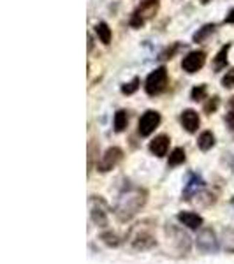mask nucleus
<instances>
[{"label":"nucleus","mask_w":234,"mask_h":264,"mask_svg":"<svg viewBox=\"0 0 234 264\" xmlns=\"http://www.w3.org/2000/svg\"><path fill=\"white\" fill-rule=\"evenodd\" d=\"M146 199H148L146 190L134 187V185H128L120 192L118 199H116L115 217L120 222H128L141 211V208L146 204Z\"/></svg>","instance_id":"nucleus-1"},{"label":"nucleus","mask_w":234,"mask_h":264,"mask_svg":"<svg viewBox=\"0 0 234 264\" xmlns=\"http://www.w3.org/2000/svg\"><path fill=\"white\" fill-rule=\"evenodd\" d=\"M148 224H150V222L145 220L141 224H137L136 227L130 231V234H128V242H130V245H132L136 250H148V248H151V246L155 245V236Z\"/></svg>","instance_id":"nucleus-2"},{"label":"nucleus","mask_w":234,"mask_h":264,"mask_svg":"<svg viewBox=\"0 0 234 264\" xmlns=\"http://www.w3.org/2000/svg\"><path fill=\"white\" fill-rule=\"evenodd\" d=\"M168 87V69L166 67H159V69H155L148 78H146V83H145V90L148 95H159L166 90Z\"/></svg>","instance_id":"nucleus-3"},{"label":"nucleus","mask_w":234,"mask_h":264,"mask_svg":"<svg viewBox=\"0 0 234 264\" xmlns=\"http://www.w3.org/2000/svg\"><path fill=\"white\" fill-rule=\"evenodd\" d=\"M195 245L204 254H215L218 250V240L215 236V231L212 227H201L195 238Z\"/></svg>","instance_id":"nucleus-4"},{"label":"nucleus","mask_w":234,"mask_h":264,"mask_svg":"<svg viewBox=\"0 0 234 264\" xmlns=\"http://www.w3.org/2000/svg\"><path fill=\"white\" fill-rule=\"evenodd\" d=\"M90 204V217H92V222L99 227H106L107 225V208L106 202L102 201L101 198H95L92 196L88 201Z\"/></svg>","instance_id":"nucleus-5"},{"label":"nucleus","mask_w":234,"mask_h":264,"mask_svg":"<svg viewBox=\"0 0 234 264\" xmlns=\"http://www.w3.org/2000/svg\"><path fill=\"white\" fill-rule=\"evenodd\" d=\"M122 157H124V152H122L118 146H111V148H107L106 152H104L102 158L97 162V169L101 173L111 171V169L122 160Z\"/></svg>","instance_id":"nucleus-6"},{"label":"nucleus","mask_w":234,"mask_h":264,"mask_svg":"<svg viewBox=\"0 0 234 264\" xmlns=\"http://www.w3.org/2000/svg\"><path fill=\"white\" fill-rule=\"evenodd\" d=\"M159 125H160V113L150 110L139 118V127H137V131H139L141 136H150Z\"/></svg>","instance_id":"nucleus-7"},{"label":"nucleus","mask_w":234,"mask_h":264,"mask_svg":"<svg viewBox=\"0 0 234 264\" xmlns=\"http://www.w3.org/2000/svg\"><path fill=\"white\" fill-rule=\"evenodd\" d=\"M204 64H206V53L204 51H190L189 55L183 58V62H181V67H183L185 72L194 74V72H197V70L203 69Z\"/></svg>","instance_id":"nucleus-8"},{"label":"nucleus","mask_w":234,"mask_h":264,"mask_svg":"<svg viewBox=\"0 0 234 264\" xmlns=\"http://www.w3.org/2000/svg\"><path fill=\"white\" fill-rule=\"evenodd\" d=\"M168 234H171V236H174L176 240H172V243L176 245V250L180 252V254H187L190 248V238L187 236V233H183L181 229L174 227V225H169L168 227Z\"/></svg>","instance_id":"nucleus-9"},{"label":"nucleus","mask_w":234,"mask_h":264,"mask_svg":"<svg viewBox=\"0 0 234 264\" xmlns=\"http://www.w3.org/2000/svg\"><path fill=\"white\" fill-rule=\"evenodd\" d=\"M180 120H181V125L185 127L187 132H195L199 129V123H201L197 111H194V110H185L181 113Z\"/></svg>","instance_id":"nucleus-10"},{"label":"nucleus","mask_w":234,"mask_h":264,"mask_svg":"<svg viewBox=\"0 0 234 264\" xmlns=\"http://www.w3.org/2000/svg\"><path fill=\"white\" fill-rule=\"evenodd\" d=\"M169 143H171V139H169L166 134H160V136H157L150 143V152L155 155V157H164V155L168 154Z\"/></svg>","instance_id":"nucleus-11"},{"label":"nucleus","mask_w":234,"mask_h":264,"mask_svg":"<svg viewBox=\"0 0 234 264\" xmlns=\"http://www.w3.org/2000/svg\"><path fill=\"white\" fill-rule=\"evenodd\" d=\"M178 220L189 229L203 227V217L197 215V213H192V211H181V213H178Z\"/></svg>","instance_id":"nucleus-12"},{"label":"nucleus","mask_w":234,"mask_h":264,"mask_svg":"<svg viewBox=\"0 0 234 264\" xmlns=\"http://www.w3.org/2000/svg\"><path fill=\"white\" fill-rule=\"evenodd\" d=\"M159 4H160V0H143L141 5L136 9V13L137 14H141L143 20H150V18L155 16V13L159 11Z\"/></svg>","instance_id":"nucleus-13"},{"label":"nucleus","mask_w":234,"mask_h":264,"mask_svg":"<svg viewBox=\"0 0 234 264\" xmlns=\"http://www.w3.org/2000/svg\"><path fill=\"white\" fill-rule=\"evenodd\" d=\"M222 246H224L225 252L234 254V227L224 229V233H222Z\"/></svg>","instance_id":"nucleus-14"},{"label":"nucleus","mask_w":234,"mask_h":264,"mask_svg":"<svg viewBox=\"0 0 234 264\" xmlns=\"http://www.w3.org/2000/svg\"><path fill=\"white\" fill-rule=\"evenodd\" d=\"M197 146L203 152H208V150H212L213 146H215V136H213L212 132L210 131H204L201 136H199V139H197Z\"/></svg>","instance_id":"nucleus-15"},{"label":"nucleus","mask_w":234,"mask_h":264,"mask_svg":"<svg viewBox=\"0 0 234 264\" xmlns=\"http://www.w3.org/2000/svg\"><path fill=\"white\" fill-rule=\"evenodd\" d=\"M95 32H97L99 39H101L102 44H106V46H107V44L111 43V28H109V25H107V23H104V22L97 23V26H95Z\"/></svg>","instance_id":"nucleus-16"},{"label":"nucleus","mask_w":234,"mask_h":264,"mask_svg":"<svg viewBox=\"0 0 234 264\" xmlns=\"http://www.w3.org/2000/svg\"><path fill=\"white\" fill-rule=\"evenodd\" d=\"M185 158H187V155H185V150L183 148H174L169 154V160H168V164L171 167H174V166H180V164H183L185 162Z\"/></svg>","instance_id":"nucleus-17"},{"label":"nucleus","mask_w":234,"mask_h":264,"mask_svg":"<svg viewBox=\"0 0 234 264\" xmlns=\"http://www.w3.org/2000/svg\"><path fill=\"white\" fill-rule=\"evenodd\" d=\"M201 185H203V180H201L199 176L192 175V180L189 181V185H187V187H185V192H183L185 199H190V196H194V194H197V190L201 189Z\"/></svg>","instance_id":"nucleus-18"},{"label":"nucleus","mask_w":234,"mask_h":264,"mask_svg":"<svg viewBox=\"0 0 234 264\" xmlns=\"http://www.w3.org/2000/svg\"><path fill=\"white\" fill-rule=\"evenodd\" d=\"M127 123H128V114L125 110H120L116 111L115 114V131L116 132H124L127 129Z\"/></svg>","instance_id":"nucleus-19"},{"label":"nucleus","mask_w":234,"mask_h":264,"mask_svg":"<svg viewBox=\"0 0 234 264\" xmlns=\"http://www.w3.org/2000/svg\"><path fill=\"white\" fill-rule=\"evenodd\" d=\"M213 32H215V25H213V23H208V25H204L203 28H199V30L195 32L192 39H194V43H203L208 35H212Z\"/></svg>","instance_id":"nucleus-20"},{"label":"nucleus","mask_w":234,"mask_h":264,"mask_svg":"<svg viewBox=\"0 0 234 264\" xmlns=\"http://www.w3.org/2000/svg\"><path fill=\"white\" fill-rule=\"evenodd\" d=\"M229 49H231V44H225L224 48L216 53V57H215V67H216V69H222V67L227 66V53H229Z\"/></svg>","instance_id":"nucleus-21"},{"label":"nucleus","mask_w":234,"mask_h":264,"mask_svg":"<svg viewBox=\"0 0 234 264\" xmlns=\"http://www.w3.org/2000/svg\"><path fill=\"white\" fill-rule=\"evenodd\" d=\"M139 78H134L132 81H128V83H125L124 87H122V93L124 95H130V93L137 92V88H139Z\"/></svg>","instance_id":"nucleus-22"},{"label":"nucleus","mask_w":234,"mask_h":264,"mask_svg":"<svg viewBox=\"0 0 234 264\" xmlns=\"http://www.w3.org/2000/svg\"><path fill=\"white\" fill-rule=\"evenodd\" d=\"M190 97H192V101H195V102L206 99V87H204V85H197V87H194L192 88Z\"/></svg>","instance_id":"nucleus-23"},{"label":"nucleus","mask_w":234,"mask_h":264,"mask_svg":"<svg viewBox=\"0 0 234 264\" xmlns=\"http://www.w3.org/2000/svg\"><path fill=\"white\" fill-rule=\"evenodd\" d=\"M101 240L109 246H118L120 245V238L116 236V234H113V233H104L101 236Z\"/></svg>","instance_id":"nucleus-24"},{"label":"nucleus","mask_w":234,"mask_h":264,"mask_svg":"<svg viewBox=\"0 0 234 264\" xmlns=\"http://www.w3.org/2000/svg\"><path fill=\"white\" fill-rule=\"evenodd\" d=\"M216 108H218V97H212V99H208V101L204 102V113L208 114L215 113Z\"/></svg>","instance_id":"nucleus-25"},{"label":"nucleus","mask_w":234,"mask_h":264,"mask_svg":"<svg viewBox=\"0 0 234 264\" xmlns=\"http://www.w3.org/2000/svg\"><path fill=\"white\" fill-rule=\"evenodd\" d=\"M222 87L224 88H234V67L225 72V76L222 78Z\"/></svg>","instance_id":"nucleus-26"},{"label":"nucleus","mask_w":234,"mask_h":264,"mask_svg":"<svg viewBox=\"0 0 234 264\" xmlns=\"http://www.w3.org/2000/svg\"><path fill=\"white\" fill-rule=\"evenodd\" d=\"M178 48H180V46H178V44H172L171 48H166L164 49L162 53H160V60H168V58H172V55H174V53L178 51Z\"/></svg>","instance_id":"nucleus-27"},{"label":"nucleus","mask_w":234,"mask_h":264,"mask_svg":"<svg viewBox=\"0 0 234 264\" xmlns=\"http://www.w3.org/2000/svg\"><path fill=\"white\" fill-rule=\"evenodd\" d=\"M224 23H234V9H231L229 13H227V16H225Z\"/></svg>","instance_id":"nucleus-28"},{"label":"nucleus","mask_w":234,"mask_h":264,"mask_svg":"<svg viewBox=\"0 0 234 264\" xmlns=\"http://www.w3.org/2000/svg\"><path fill=\"white\" fill-rule=\"evenodd\" d=\"M225 120H227V123H229L231 127H234V111H231V113L227 114V118H225Z\"/></svg>","instance_id":"nucleus-29"},{"label":"nucleus","mask_w":234,"mask_h":264,"mask_svg":"<svg viewBox=\"0 0 234 264\" xmlns=\"http://www.w3.org/2000/svg\"><path fill=\"white\" fill-rule=\"evenodd\" d=\"M229 110H231V111H234V95L231 97V101H229Z\"/></svg>","instance_id":"nucleus-30"},{"label":"nucleus","mask_w":234,"mask_h":264,"mask_svg":"<svg viewBox=\"0 0 234 264\" xmlns=\"http://www.w3.org/2000/svg\"><path fill=\"white\" fill-rule=\"evenodd\" d=\"M201 2H203V4H208V2H210V0H201Z\"/></svg>","instance_id":"nucleus-31"},{"label":"nucleus","mask_w":234,"mask_h":264,"mask_svg":"<svg viewBox=\"0 0 234 264\" xmlns=\"http://www.w3.org/2000/svg\"><path fill=\"white\" fill-rule=\"evenodd\" d=\"M231 204H233V208H234V198H233V201H231Z\"/></svg>","instance_id":"nucleus-32"}]
</instances>
